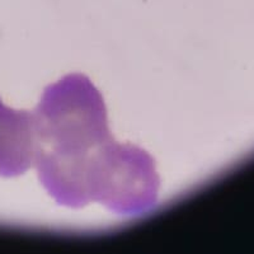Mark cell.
Listing matches in <instances>:
<instances>
[{"label": "cell", "mask_w": 254, "mask_h": 254, "mask_svg": "<svg viewBox=\"0 0 254 254\" xmlns=\"http://www.w3.org/2000/svg\"><path fill=\"white\" fill-rule=\"evenodd\" d=\"M33 119L36 154L81 155L113 137L103 97L83 74L45 88Z\"/></svg>", "instance_id": "cell-1"}, {"label": "cell", "mask_w": 254, "mask_h": 254, "mask_svg": "<svg viewBox=\"0 0 254 254\" xmlns=\"http://www.w3.org/2000/svg\"><path fill=\"white\" fill-rule=\"evenodd\" d=\"M35 155L33 112L12 110L0 101V177L24 174L33 165Z\"/></svg>", "instance_id": "cell-2"}]
</instances>
